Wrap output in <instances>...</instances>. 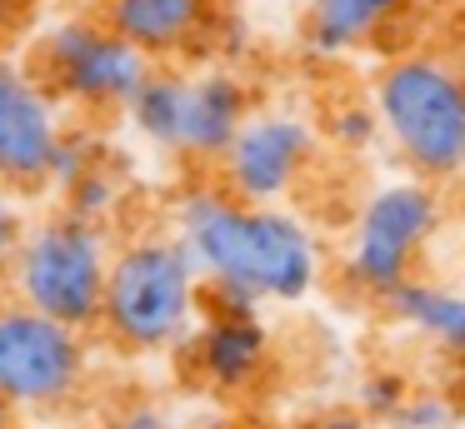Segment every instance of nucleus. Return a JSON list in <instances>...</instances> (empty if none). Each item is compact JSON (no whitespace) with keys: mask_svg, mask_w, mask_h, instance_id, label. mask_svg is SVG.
<instances>
[{"mask_svg":"<svg viewBox=\"0 0 465 429\" xmlns=\"http://www.w3.org/2000/svg\"><path fill=\"white\" fill-rule=\"evenodd\" d=\"M61 135V100L41 85L31 65L0 55V185H11L15 195L45 190Z\"/></svg>","mask_w":465,"mask_h":429,"instance_id":"obj_10","label":"nucleus"},{"mask_svg":"<svg viewBox=\"0 0 465 429\" xmlns=\"http://www.w3.org/2000/svg\"><path fill=\"white\" fill-rule=\"evenodd\" d=\"M411 395H415L411 375L375 365V369H365L361 385H355V409H361V414H371V419H381V424H391V419L405 409V399H411Z\"/></svg>","mask_w":465,"mask_h":429,"instance_id":"obj_16","label":"nucleus"},{"mask_svg":"<svg viewBox=\"0 0 465 429\" xmlns=\"http://www.w3.org/2000/svg\"><path fill=\"white\" fill-rule=\"evenodd\" d=\"M460 399H465V365H460Z\"/></svg>","mask_w":465,"mask_h":429,"instance_id":"obj_25","label":"nucleus"},{"mask_svg":"<svg viewBox=\"0 0 465 429\" xmlns=\"http://www.w3.org/2000/svg\"><path fill=\"white\" fill-rule=\"evenodd\" d=\"M95 349L85 329H71L21 299H0V399L15 414H55L85 395Z\"/></svg>","mask_w":465,"mask_h":429,"instance_id":"obj_8","label":"nucleus"},{"mask_svg":"<svg viewBox=\"0 0 465 429\" xmlns=\"http://www.w3.org/2000/svg\"><path fill=\"white\" fill-rule=\"evenodd\" d=\"M95 15L155 65L215 45L225 20L215 0H101Z\"/></svg>","mask_w":465,"mask_h":429,"instance_id":"obj_11","label":"nucleus"},{"mask_svg":"<svg viewBox=\"0 0 465 429\" xmlns=\"http://www.w3.org/2000/svg\"><path fill=\"white\" fill-rule=\"evenodd\" d=\"M111 259L115 249L105 239V225L81 219L71 210H51V215L31 219L5 289L21 305L91 335V329H101Z\"/></svg>","mask_w":465,"mask_h":429,"instance_id":"obj_5","label":"nucleus"},{"mask_svg":"<svg viewBox=\"0 0 465 429\" xmlns=\"http://www.w3.org/2000/svg\"><path fill=\"white\" fill-rule=\"evenodd\" d=\"M25 229H31V219H25L15 190L0 185V285H11V269H15V255H21Z\"/></svg>","mask_w":465,"mask_h":429,"instance_id":"obj_20","label":"nucleus"},{"mask_svg":"<svg viewBox=\"0 0 465 429\" xmlns=\"http://www.w3.org/2000/svg\"><path fill=\"white\" fill-rule=\"evenodd\" d=\"M301 429H385V424L371 419V414H361L355 405H341V409H321V414L305 419Z\"/></svg>","mask_w":465,"mask_h":429,"instance_id":"obj_22","label":"nucleus"},{"mask_svg":"<svg viewBox=\"0 0 465 429\" xmlns=\"http://www.w3.org/2000/svg\"><path fill=\"white\" fill-rule=\"evenodd\" d=\"M175 235L211 285H241L265 305H301L325 279L315 229L285 205H245L225 185H191L175 200Z\"/></svg>","mask_w":465,"mask_h":429,"instance_id":"obj_1","label":"nucleus"},{"mask_svg":"<svg viewBox=\"0 0 465 429\" xmlns=\"http://www.w3.org/2000/svg\"><path fill=\"white\" fill-rule=\"evenodd\" d=\"M101 165V145H95V135L91 130H75V125H65V135H61V145H55V160H51V190H71L81 175H91V170Z\"/></svg>","mask_w":465,"mask_h":429,"instance_id":"obj_18","label":"nucleus"},{"mask_svg":"<svg viewBox=\"0 0 465 429\" xmlns=\"http://www.w3.org/2000/svg\"><path fill=\"white\" fill-rule=\"evenodd\" d=\"M231 429H291V424H281V419H265V414H245V419H235Z\"/></svg>","mask_w":465,"mask_h":429,"instance_id":"obj_23","label":"nucleus"},{"mask_svg":"<svg viewBox=\"0 0 465 429\" xmlns=\"http://www.w3.org/2000/svg\"><path fill=\"white\" fill-rule=\"evenodd\" d=\"M115 205H121V175H115L105 160L61 195V210H71V215H81V219H95V225H105V219L115 215Z\"/></svg>","mask_w":465,"mask_h":429,"instance_id":"obj_15","label":"nucleus"},{"mask_svg":"<svg viewBox=\"0 0 465 429\" xmlns=\"http://www.w3.org/2000/svg\"><path fill=\"white\" fill-rule=\"evenodd\" d=\"M325 135L335 140V150L361 155L375 140H385V130H381V115H375L371 100H341V105L331 110V120H325Z\"/></svg>","mask_w":465,"mask_h":429,"instance_id":"obj_17","label":"nucleus"},{"mask_svg":"<svg viewBox=\"0 0 465 429\" xmlns=\"http://www.w3.org/2000/svg\"><path fill=\"white\" fill-rule=\"evenodd\" d=\"M440 219H445V205L430 180L405 175L375 185L351 219V239H345V255H341L345 285L381 305L405 279H415L420 255L440 235Z\"/></svg>","mask_w":465,"mask_h":429,"instance_id":"obj_6","label":"nucleus"},{"mask_svg":"<svg viewBox=\"0 0 465 429\" xmlns=\"http://www.w3.org/2000/svg\"><path fill=\"white\" fill-rule=\"evenodd\" d=\"M31 70L61 105L85 115H125L141 85L155 75V60L121 40L101 15H61L41 30Z\"/></svg>","mask_w":465,"mask_h":429,"instance_id":"obj_7","label":"nucleus"},{"mask_svg":"<svg viewBox=\"0 0 465 429\" xmlns=\"http://www.w3.org/2000/svg\"><path fill=\"white\" fill-rule=\"evenodd\" d=\"M411 0H311L301 20V40L311 60H341L385 40L405 20Z\"/></svg>","mask_w":465,"mask_h":429,"instance_id":"obj_13","label":"nucleus"},{"mask_svg":"<svg viewBox=\"0 0 465 429\" xmlns=\"http://www.w3.org/2000/svg\"><path fill=\"white\" fill-rule=\"evenodd\" d=\"M251 115V85L231 65H211L195 75L155 65V75L125 110L131 130L145 145L181 155L191 165H221Z\"/></svg>","mask_w":465,"mask_h":429,"instance_id":"obj_4","label":"nucleus"},{"mask_svg":"<svg viewBox=\"0 0 465 429\" xmlns=\"http://www.w3.org/2000/svg\"><path fill=\"white\" fill-rule=\"evenodd\" d=\"M371 105L405 170L430 185L465 175V70L430 50H405L381 65Z\"/></svg>","mask_w":465,"mask_h":429,"instance_id":"obj_3","label":"nucleus"},{"mask_svg":"<svg viewBox=\"0 0 465 429\" xmlns=\"http://www.w3.org/2000/svg\"><path fill=\"white\" fill-rule=\"evenodd\" d=\"M191 355V375L201 379L211 395H245L265 379L271 369V355H275V339H271V325L265 315L255 319H215L205 315L195 339L185 345Z\"/></svg>","mask_w":465,"mask_h":429,"instance_id":"obj_12","label":"nucleus"},{"mask_svg":"<svg viewBox=\"0 0 465 429\" xmlns=\"http://www.w3.org/2000/svg\"><path fill=\"white\" fill-rule=\"evenodd\" d=\"M315 125L295 110H255L221 160V185L245 205H281L315 165Z\"/></svg>","mask_w":465,"mask_h":429,"instance_id":"obj_9","label":"nucleus"},{"mask_svg":"<svg viewBox=\"0 0 465 429\" xmlns=\"http://www.w3.org/2000/svg\"><path fill=\"white\" fill-rule=\"evenodd\" d=\"M455 424H460V405H455L450 395L415 389V395L405 399V409L385 429H455Z\"/></svg>","mask_w":465,"mask_h":429,"instance_id":"obj_19","label":"nucleus"},{"mask_svg":"<svg viewBox=\"0 0 465 429\" xmlns=\"http://www.w3.org/2000/svg\"><path fill=\"white\" fill-rule=\"evenodd\" d=\"M385 319L411 335H420L425 345H435L445 359H460L465 365V289L440 285V279H405L395 295L381 299Z\"/></svg>","mask_w":465,"mask_h":429,"instance_id":"obj_14","label":"nucleus"},{"mask_svg":"<svg viewBox=\"0 0 465 429\" xmlns=\"http://www.w3.org/2000/svg\"><path fill=\"white\" fill-rule=\"evenodd\" d=\"M101 429H175V424L165 419V409L145 405V399H131V405L111 409V414L101 419Z\"/></svg>","mask_w":465,"mask_h":429,"instance_id":"obj_21","label":"nucleus"},{"mask_svg":"<svg viewBox=\"0 0 465 429\" xmlns=\"http://www.w3.org/2000/svg\"><path fill=\"white\" fill-rule=\"evenodd\" d=\"M205 319V275L175 229H145L115 245L101 335L121 355H175Z\"/></svg>","mask_w":465,"mask_h":429,"instance_id":"obj_2","label":"nucleus"},{"mask_svg":"<svg viewBox=\"0 0 465 429\" xmlns=\"http://www.w3.org/2000/svg\"><path fill=\"white\" fill-rule=\"evenodd\" d=\"M0 429H21V414H15V409L5 405V399H0Z\"/></svg>","mask_w":465,"mask_h":429,"instance_id":"obj_24","label":"nucleus"}]
</instances>
